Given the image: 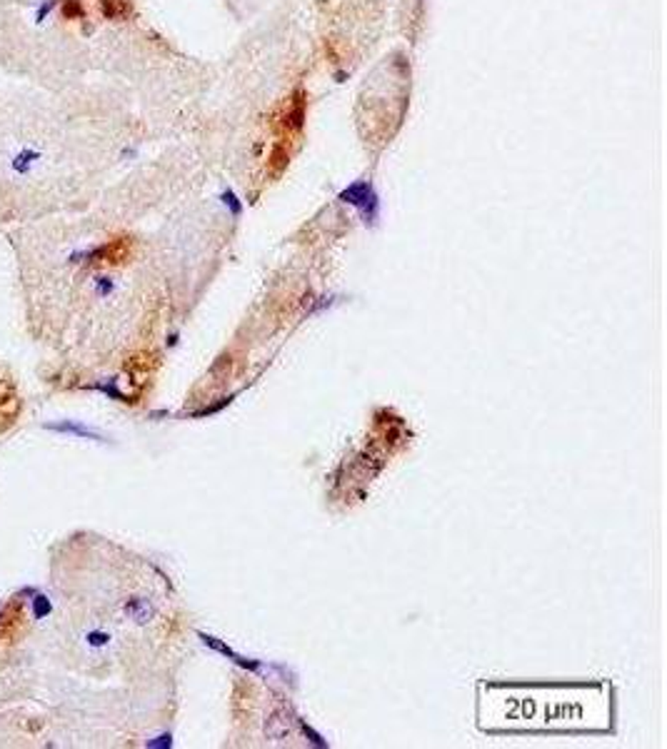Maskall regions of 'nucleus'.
Segmentation results:
<instances>
[{
	"label": "nucleus",
	"instance_id": "0eeeda50",
	"mask_svg": "<svg viewBox=\"0 0 667 749\" xmlns=\"http://www.w3.org/2000/svg\"><path fill=\"white\" fill-rule=\"evenodd\" d=\"M48 430L52 432H66V435H75V437H86V440H103V435H98L95 430H90V427H86V425H78V422H48L46 425Z\"/></svg>",
	"mask_w": 667,
	"mask_h": 749
},
{
	"label": "nucleus",
	"instance_id": "f8f14e48",
	"mask_svg": "<svg viewBox=\"0 0 667 749\" xmlns=\"http://www.w3.org/2000/svg\"><path fill=\"white\" fill-rule=\"evenodd\" d=\"M220 200H222V205H225V208H228L230 210V213H233V215H240V213H242V202L240 200H238V195H235V193H233V190H222V193H220Z\"/></svg>",
	"mask_w": 667,
	"mask_h": 749
},
{
	"label": "nucleus",
	"instance_id": "20e7f679",
	"mask_svg": "<svg viewBox=\"0 0 667 749\" xmlns=\"http://www.w3.org/2000/svg\"><path fill=\"white\" fill-rule=\"evenodd\" d=\"M40 160H43V155H40L38 148H33V145H23V148L10 157V170H13L15 175L26 177L38 168Z\"/></svg>",
	"mask_w": 667,
	"mask_h": 749
},
{
	"label": "nucleus",
	"instance_id": "f257e3e1",
	"mask_svg": "<svg viewBox=\"0 0 667 749\" xmlns=\"http://www.w3.org/2000/svg\"><path fill=\"white\" fill-rule=\"evenodd\" d=\"M305 120H308V90L305 88H295L288 105H285V110L275 120V133L280 135V140H290L293 135L302 133Z\"/></svg>",
	"mask_w": 667,
	"mask_h": 749
},
{
	"label": "nucleus",
	"instance_id": "423d86ee",
	"mask_svg": "<svg viewBox=\"0 0 667 749\" xmlns=\"http://www.w3.org/2000/svg\"><path fill=\"white\" fill-rule=\"evenodd\" d=\"M105 20H128L133 15V0H98Z\"/></svg>",
	"mask_w": 667,
	"mask_h": 749
},
{
	"label": "nucleus",
	"instance_id": "39448f33",
	"mask_svg": "<svg viewBox=\"0 0 667 749\" xmlns=\"http://www.w3.org/2000/svg\"><path fill=\"white\" fill-rule=\"evenodd\" d=\"M288 165H290V148L285 140H278L268 155V175L280 177L282 173L288 170Z\"/></svg>",
	"mask_w": 667,
	"mask_h": 749
},
{
	"label": "nucleus",
	"instance_id": "dca6fc26",
	"mask_svg": "<svg viewBox=\"0 0 667 749\" xmlns=\"http://www.w3.org/2000/svg\"><path fill=\"white\" fill-rule=\"evenodd\" d=\"M345 78H347L345 70H338V72H335V80H338V83H345Z\"/></svg>",
	"mask_w": 667,
	"mask_h": 749
},
{
	"label": "nucleus",
	"instance_id": "f03ea898",
	"mask_svg": "<svg viewBox=\"0 0 667 749\" xmlns=\"http://www.w3.org/2000/svg\"><path fill=\"white\" fill-rule=\"evenodd\" d=\"M340 202H347V205H353V208H358L360 217H362V222L365 225H375L380 217V197L378 193H375L373 183H367V180H358V183L353 185H347L345 190H340Z\"/></svg>",
	"mask_w": 667,
	"mask_h": 749
},
{
	"label": "nucleus",
	"instance_id": "1a4fd4ad",
	"mask_svg": "<svg viewBox=\"0 0 667 749\" xmlns=\"http://www.w3.org/2000/svg\"><path fill=\"white\" fill-rule=\"evenodd\" d=\"M125 612L130 614L135 622H145V619L151 617L153 614V607L145 602V599H130L128 605H125Z\"/></svg>",
	"mask_w": 667,
	"mask_h": 749
},
{
	"label": "nucleus",
	"instance_id": "9d476101",
	"mask_svg": "<svg viewBox=\"0 0 667 749\" xmlns=\"http://www.w3.org/2000/svg\"><path fill=\"white\" fill-rule=\"evenodd\" d=\"M55 10H58V0H40L38 6H35V15H33L35 26H46Z\"/></svg>",
	"mask_w": 667,
	"mask_h": 749
},
{
	"label": "nucleus",
	"instance_id": "9b49d317",
	"mask_svg": "<svg viewBox=\"0 0 667 749\" xmlns=\"http://www.w3.org/2000/svg\"><path fill=\"white\" fill-rule=\"evenodd\" d=\"M50 612H52V605L48 602L46 594H38V592H35V594H33V614H35V619L48 617Z\"/></svg>",
	"mask_w": 667,
	"mask_h": 749
},
{
	"label": "nucleus",
	"instance_id": "4468645a",
	"mask_svg": "<svg viewBox=\"0 0 667 749\" xmlns=\"http://www.w3.org/2000/svg\"><path fill=\"white\" fill-rule=\"evenodd\" d=\"M108 639H110V637H108L105 632H90V634H88V642H90L93 647L108 645Z\"/></svg>",
	"mask_w": 667,
	"mask_h": 749
},
{
	"label": "nucleus",
	"instance_id": "6e6552de",
	"mask_svg": "<svg viewBox=\"0 0 667 749\" xmlns=\"http://www.w3.org/2000/svg\"><path fill=\"white\" fill-rule=\"evenodd\" d=\"M58 8L63 20H86V3L83 0H60Z\"/></svg>",
	"mask_w": 667,
	"mask_h": 749
},
{
	"label": "nucleus",
	"instance_id": "7ed1b4c3",
	"mask_svg": "<svg viewBox=\"0 0 667 749\" xmlns=\"http://www.w3.org/2000/svg\"><path fill=\"white\" fill-rule=\"evenodd\" d=\"M20 625H23V597L18 594L6 607H0V639H10Z\"/></svg>",
	"mask_w": 667,
	"mask_h": 749
},
{
	"label": "nucleus",
	"instance_id": "2eb2a0df",
	"mask_svg": "<svg viewBox=\"0 0 667 749\" xmlns=\"http://www.w3.org/2000/svg\"><path fill=\"white\" fill-rule=\"evenodd\" d=\"M135 155H137V148H125L123 153H120V157H123V160H133Z\"/></svg>",
	"mask_w": 667,
	"mask_h": 749
},
{
	"label": "nucleus",
	"instance_id": "ddd939ff",
	"mask_svg": "<svg viewBox=\"0 0 667 749\" xmlns=\"http://www.w3.org/2000/svg\"><path fill=\"white\" fill-rule=\"evenodd\" d=\"M113 280L110 278H95V293L98 295H110L113 293Z\"/></svg>",
	"mask_w": 667,
	"mask_h": 749
}]
</instances>
